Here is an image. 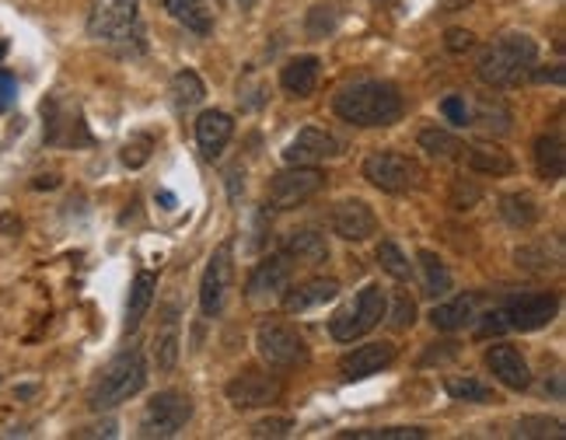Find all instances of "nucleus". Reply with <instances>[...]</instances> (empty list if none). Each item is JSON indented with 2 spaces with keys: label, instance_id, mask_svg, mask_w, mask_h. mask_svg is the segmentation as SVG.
I'll return each mask as SVG.
<instances>
[{
  "label": "nucleus",
  "instance_id": "13",
  "mask_svg": "<svg viewBox=\"0 0 566 440\" xmlns=\"http://www.w3.org/2000/svg\"><path fill=\"white\" fill-rule=\"evenodd\" d=\"M339 154H343V144L329 134V129L308 126L287 144V150H283V161H287V165H318V161L339 158Z\"/></svg>",
  "mask_w": 566,
  "mask_h": 440
},
{
  "label": "nucleus",
  "instance_id": "19",
  "mask_svg": "<svg viewBox=\"0 0 566 440\" xmlns=\"http://www.w3.org/2000/svg\"><path fill=\"white\" fill-rule=\"evenodd\" d=\"M231 134H234V123H231L228 113H217V108H210V113H203L200 119H196V144H200L203 158H210V161L228 147Z\"/></svg>",
  "mask_w": 566,
  "mask_h": 440
},
{
  "label": "nucleus",
  "instance_id": "36",
  "mask_svg": "<svg viewBox=\"0 0 566 440\" xmlns=\"http://www.w3.org/2000/svg\"><path fill=\"white\" fill-rule=\"evenodd\" d=\"M343 437H357V440H423L427 430H420V427H385V430H350Z\"/></svg>",
  "mask_w": 566,
  "mask_h": 440
},
{
  "label": "nucleus",
  "instance_id": "15",
  "mask_svg": "<svg viewBox=\"0 0 566 440\" xmlns=\"http://www.w3.org/2000/svg\"><path fill=\"white\" fill-rule=\"evenodd\" d=\"M486 367L493 370V378L511 388V391H525L532 385V370H528V360L521 357V349L500 343V346H490L486 349Z\"/></svg>",
  "mask_w": 566,
  "mask_h": 440
},
{
  "label": "nucleus",
  "instance_id": "31",
  "mask_svg": "<svg viewBox=\"0 0 566 440\" xmlns=\"http://www.w3.org/2000/svg\"><path fill=\"white\" fill-rule=\"evenodd\" d=\"M420 273H423V294L427 297H444L451 291V273L433 252H420Z\"/></svg>",
  "mask_w": 566,
  "mask_h": 440
},
{
  "label": "nucleus",
  "instance_id": "47",
  "mask_svg": "<svg viewBox=\"0 0 566 440\" xmlns=\"http://www.w3.org/2000/svg\"><path fill=\"white\" fill-rule=\"evenodd\" d=\"M21 224H18V220L14 217H0V231H18Z\"/></svg>",
  "mask_w": 566,
  "mask_h": 440
},
{
  "label": "nucleus",
  "instance_id": "45",
  "mask_svg": "<svg viewBox=\"0 0 566 440\" xmlns=\"http://www.w3.org/2000/svg\"><path fill=\"white\" fill-rule=\"evenodd\" d=\"M77 437H116V423H105V427H92V430H81Z\"/></svg>",
  "mask_w": 566,
  "mask_h": 440
},
{
  "label": "nucleus",
  "instance_id": "28",
  "mask_svg": "<svg viewBox=\"0 0 566 440\" xmlns=\"http://www.w3.org/2000/svg\"><path fill=\"white\" fill-rule=\"evenodd\" d=\"M203 95H207V87H203V81L196 71H179L176 77H171V105H176L179 113L196 108L203 102Z\"/></svg>",
  "mask_w": 566,
  "mask_h": 440
},
{
  "label": "nucleus",
  "instance_id": "5",
  "mask_svg": "<svg viewBox=\"0 0 566 440\" xmlns=\"http://www.w3.org/2000/svg\"><path fill=\"white\" fill-rule=\"evenodd\" d=\"M364 179L381 192H409L423 186V168L409 154L399 150H375L364 161Z\"/></svg>",
  "mask_w": 566,
  "mask_h": 440
},
{
  "label": "nucleus",
  "instance_id": "46",
  "mask_svg": "<svg viewBox=\"0 0 566 440\" xmlns=\"http://www.w3.org/2000/svg\"><path fill=\"white\" fill-rule=\"evenodd\" d=\"M158 203H161L165 210H176V203H179V200H176V192L161 189V192H158Z\"/></svg>",
  "mask_w": 566,
  "mask_h": 440
},
{
  "label": "nucleus",
  "instance_id": "27",
  "mask_svg": "<svg viewBox=\"0 0 566 440\" xmlns=\"http://www.w3.org/2000/svg\"><path fill=\"white\" fill-rule=\"evenodd\" d=\"M155 291H158V276L155 273H137L134 280V291H129V304H126V333H134V328L144 322L150 301H155Z\"/></svg>",
  "mask_w": 566,
  "mask_h": 440
},
{
  "label": "nucleus",
  "instance_id": "12",
  "mask_svg": "<svg viewBox=\"0 0 566 440\" xmlns=\"http://www.w3.org/2000/svg\"><path fill=\"white\" fill-rule=\"evenodd\" d=\"M228 399L234 409H263V406H273L280 395H283V385L273 378V374H263V370H242L238 378L228 381Z\"/></svg>",
  "mask_w": 566,
  "mask_h": 440
},
{
  "label": "nucleus",
  "instance_id": "34",
  "mask_svg": "<svg viewBox=\"0 0 566 440\" xmlns=\"http://www.w3.org/2000/svg\"><path fill=\"white\" fill-rule=\"evenodd\" d=\"M378 262H381V270H385L391 280H399V283L412 276L409 259L402 255V249L396 245V241H381V245H378Z\"/></svg>",
  "mask_w": 566,
  "mask_h": 440
},
{
  "label": "nucleus",
  "instance_id": "29",
  "mask_svg": "<svg viewBox=\"0 0 566 440\" xmlns=\"http://www.w3.org/2000/svg\"><path fill=\"white\" fill-rule=\"evenodd\" d=\"M500 213H504V220L511 228H532L538 220V207L528 192H511L500 200Z\"/></svg>",
  "mask_w": 566,
  "mask_h": 440
},
{
  "label": "nucleus",
  "instance_id": "4",
  "mask_svg": "<svg viewBox=\"0 0 566 440\" xmlns=\"http://www.w3.org/2000/svg\"><path fill=\"white\" fill-rule=\"evenodd\" d=\"M385 312H388V297H385V291L381 287H364L360 294H357V301L354 304H346V307H339L336 312V318H333V339H339V343H354V339H360V336H367L371 328H378L381 325V318H385Z\"/></svg>",
  "mask_w": 566,
  "mask_h": 440
},
{
  "label": "nucleus",
  "instance_id": "32",
  "mask_svg": "<svg viewBox=\"0 0 566 440\" xmlns=\"http://www.w3.org/2000/svg\"><path fill=\"white\" fill-rule=\"evenodd\" d=\"M469 123H479L483 129H496V134H507L511 129V113H507V105L500 102V98H479V113L469 116Z\"/></svg>",
  "mask_w": 566,
  "mask_h": 440
},
{
  "label": "nucleus",
  "instance_id": "22",
  "mask_svg": "<svg viewBox=\"0 0 566 440\" xmlns=\"http://www.w3.org/2000/svg\"><path fill=\"white\" fill-rule=\"evenodd\" d=\"M472 171L479 175H511L514 171V161L507 150L500 147H490V144H472V147H462V158Z\"/></svg>",
  "mask_w": 566,
  "mask_h": 440
},
{
  "label": "nucleus",
  "instance_id": "20",
  "mask_svg": "<svg viewBox=\"0 0 566 440\" xmlns=\"http://www.w3.org/2000/svg\"><path fill=\"white\" fill-rule=\"evenodd\" d=\"M179 346H182V328H179V307L168 304L165 307V318L155 333V360H158V370H176L179 364Z\"/></svg>",
  "mask_w": 566,
  "mask_h": 440
},
{
  "label": "nucleus",
  "instance_id": "26",
  "mask_svg": "<svg viewBox=\"0 0 566 440\" xmlns=\"http://www.w3.org/2000/svg\"><path fill=\"white\" fill-rule=\"evenodd\" d=\"M161 8L179 21V25H186L189 32H200L207 35L213 29V18H210V8L203 4V0H161Z\"/></svg>",
  "mask_w": 566,
  "mask_h": 440
},
{
  "label": "nucleus",
  "instance_id": "41",
  "mask_svg": "<svg viewBox=\"0 0 566 440\" xmlns=\"http://www.w3.org/2000/svg\"><path fill=\"white\" fill-rule=\"evenodd\" d=\"M444 116L454 123V126H469V105H465V98H459V95H451V98H444Z\"/></svg>",
  "mask_w": 566,
  "mask_h": 440
},
{
  "label": "nucleus",
  "instance_id": "40",
  "mask_svg": "<svg viewBox=\"0 0 566 440\" xmlns=\"http://www.w3.org/2000/svg\"><path fill=\"white\" fill-rule=\"evenodd\" d=\"M294 430L291 420H283V416H273V420H259L252 427V437H287Z\"/></svg>",
  "mask_w": 566,
  "mask_h": 440
},
{
  "label": "nucleus",
  "instance_id": "50",
  "mask_svg": "<svg viewBox=\"0 0 566 440\" xmlns=\"http://www.w3.org/2000/svg\"><path fill=\"white\" fill-rule=\"evenodd\" d=\"M8 56V42L4 39H0V60H4Z\"/></svg>",
  "mask_w": 566,
  "mask_h": 440
},
{
  "label": "nucleus",
  "instance_id": "14",
  "mask_svg": "<svg viewBox=\"0 0 566 440\" xmlns=\"http://www.w3.org/2000/svg\"><path fill=\"white\" fill-rule=\"evenodd\" d=\"M294 276V259L287 252H276L266 262H259V270L249 280V301H273L287 291V283Z\"/></svg>",
  "mask_w": 566,
  "mask_h": 440
},
{
  "label": "nucleus",
  "instance_id": "49",
  "mask_svg": "<svg viewBox=\"0 0 566 440\" xmlns=\"http://www.w3.org/2000/svg\"><path fill=\"white\" fill-rule=\"evenodd\" d=\"M259 4V0H238V8H242V11H252Z\"/></svg>",
  "mask_w": 566,
  "mask_h": 440
},
{
  "label": "nucleus",
  "instance_id": "9",
  "mask_svg": "<svg viewBox=\"0 0 566 440\" xmlns=\"http://www.w3.org/2000/svg\"><path fill=\"white\" fill-rule=\"evenodd\" d=\"M137 29V0H92L88 35L102 42H119Z\"/></svg>",
  "mask_w": 566,
  "mask_h": 440
},
{
  "label": "nucleus",
  "instance_id": "1",
  "mask_svg": "<svg viewBox=\"0 0 566 440\" xmlns=\"http://www.w3.org/2000/svg\"><path fill=\"white\" fill-rule=\"evenodd\" d=\"M402 108L406 102L399 95V87L388 81H357L336 95V116L364 129L399 123Z\"/></svg>",
  "mask_w": 566,
  "mask_h": 440
},
{
  "label": "nucleus",
  "instance_id": "38",
  "mask_svg": "<svg viewBox=\"0 0 566 440\" xmlns=\"http://www.w3.org/2000/svg\"><path fill=\"white\" fill-rule=\"evenodd\" d=\"M150 137H134V140H126V147H123V165L126 168H140V165H147V158H150Z\"/></svg>",
  "mask_w": 566,
  "mask_h": 440
},
{
  "label": "nucleus",
  "instance_id": "17",
  "mask_svg": "<svg viewBox=\"0 0 566 440\" xmlns=\"http://www.w3.org/2000/svg\"><path fill=\"white\" fill-rule=\"evenodd\" d=\"M333 231L346 241H367L378 231V217L364 200H343L333 210Z\"/></svg>",
  "mask_w": 566,
  "mask_h": 440
},
{
  "label": "nucleus",
  "instance_id": "16",
  "mask_svg": "<svg viewBox=\"0 0 566 440\" xmlns=\"http://www.w3.org/2000/svg\"><path fill=\"white\" fill-rule=\"evenodd\" d=\"M391 360H396V346L391 343H367L339 360V374H343V381H360V378H371V374L385 370Z\"/></svg>",
  "mask_w": 566,
  "mask_h": 440
},
{
  "label": "nucleus",
  "instance_id": "6",
  "mask_svg": "<svg viewBox=\"0 0 566 440\" xmlns=\"http://www.w3.org/2000/svg\"><path fill=\"white\" fill-rule=\"evenodd\" d=\"M255 349L270 367L291 370L308 364V346H304L301 333L287 322H263L255 328Z\"/></svg>",
  "mask_w": 566,
  "mask_h": 440
},
{
  "label": "nucleus",
  "instance_id": "7",
  "mask_svg": "<svg viewBox=\"0 0 566 440\" xmlns=\"http://www.w3.org/2000/svg\"><path fill=\"white\" fill-rule=\"evenodd\" d=\"M322 189H325V175L315 165H291L270 179L266 200L273 210H294L301 203H308Z\"/></svg>",
  "mask_w": 566,
  "mask_h": 440
},
{
  "label": "nucleus",
  "instance_id": "39",
  "mask_svg": "<svg viewBox=\"0 0 566 440\" xmlns=\"http://www.w3.org/2000/svg\"><path fill=\"white\" fill-rule=\"evenodd\" d=\"M412 322H417V304H412L409 294H399L396 307H391V325H396V328H409Z\"/></svg>",
  "mask_w": 566,
  "mask_h": 440
},
{
  "label": "nucleus",
  "instance_id": "24",
  "mask_svg": "<svg viewBox=\"0 0 566 440\" xmlns=\"http://www.w3.org/2000/svg\"><path fill=\"white\" fill-rule=\"evenodd\" d=\"M283 252H287L297 266H318V262L329 259V241H325L322 231H312V228L308 231H294Z\"/></svg>",
  "mask_w": 566,
  "mask_h": 440
},
{
  "label": "nucleus",
  "instance_id": "37",
  "mask_svg": "<svg viewBox=\"0 0 566 440\" xmlns=\"http://www.w3.org/2000/svg\"><path fill=\"white\" fill-rule=\"evenodd\" d=\"M336 29V11L333 8H312L308 11V35L312 39H325V35H329Z\"/></svg>",
  "mask_w": 566,
  "mask_h": 440
},
{
  "label": "nucleus",
  "instance_id": "21",
  "mask_svg": "<svg viewBox=\"0 0 566 440\" xmlns=\"http://www.w3.org/2000/svg\"><path fill=\"white\" fill-rule=\"evenodd\" d=\"M318 71H322L318 56H297V60H291L287 67L280 71L283 92L294 95V98H308L315 92V84H318Z\"/></svg>",
  "mask_w": 566,
  "mask_h": 440
},
{
  "label": "nucleus",
  "instance_id": "33",
  "mask_svg": "<svg viewBox=\"0 0 566 440\" xmlns=\"http://www.w3.org/2000/svg\"><path fill=\"white\" fill-rule=\"evenodd\" d=\"M444 388L451 399H459V402H493V388L479 378H451Z\"/></svg>",
  "mask_w": 566,
  "mask_h": 440
},
{
  "label": "nucleus",
  "instance_id": "3",
  "mask_svg": "<svg viewBox=\"0 0 566 440\" xmlns=\"http://www.w3.org/2000/svg\"><path fill=\"white\" fill-rule=\"evenodd\" d=\"M147 385V364L140 349H123L119 357L108 360V367L98 374V381L88 395V406L95 412L102 409H116L123 402H129L134 395H140Z\"/></svg>",
  "mask_w": 566,
  "mask_h": 440
},
{
  "label": "nucleus",
  "instance_id": "18",
  "mask_svg": "<svg viewBox=\"0 0 566 440\" xmlns=\"http://www.w3.org/2000/svg\"><path fill=\"white\" fill-rule=\"evenodd\" d=\"M339 297V280L333 276H318L308 283H297V287H287V297H283V312L287 315H304L312 307H322Z\"/></svg>",
  "mask_w": 566,
  "mask_h": 440
},
{
  "label": "nucleus",
  "instance_id": "35",
  "mask_svg": "<svg viewBox=\"0 0 566 440\" xmlns=\"http://www.w3.org/2000/svg\"><path fill=\"white\" fill-rule=\"evenodd\" d=\"M514 437H542V440H549V437H563V423L559 420H549V416H525L517 427H514Z\"/></svg>",
  "mask_w": 566,
  "mask_h": 440
},
{
  "label": "nucleus",
  "instance_id": "10",
  "mask_svg": "<svg viewBox=\"0 0 566 440\" xmlns=\"http://www.w3.org/2000/svg\"><path fill=\"white\" fill-rule=\"evenodd\" d=\"M504 322H507V333H535V328H546L556 312H559V297L556 294H521L511 297L504 307Z\"/></svg>",
  "mask_w": 566,
  "mask_h": 440
},
{
  "label": "nucleus",
  "instance_id": "44",
  "mask_svg": "<svg viewBox=\"0 0 566 440\" xmlns=\"http://www.w3.org/2000/svg\"><path fill=\"white\" fill-rule=\"evenodd\" d=\"M475 46V35L472 32H465V29H451L448 32V50L451 53H465V50H472Z\"/></svg>",
  "mask_w": 566,
  "mask_h": 440
},
{
  "label": "nucleus",
  "instance_id": "25",
  "mask_svg": "<svg viewBox=\"0 0 566 440\" xmlns=\"http://www.w3.org/2000/svg\"><path fill=\"white\" fill-rule=\"evenodd\" d=\"M475 294H462V297H454L448 304H438L430 312V322L433 328H441V333H454V328H465L472 318H475Z\"/></svg>",
  "mask_w": 566,
  "mask_h": 440
},
{
  "label": "nucleus",
  "instance_id": "23",
  "mask_svg": "<svg viewBox=\"0 0 566 440\" xmlns=\"http://www.w3.org/2000/svg\"><path fill=\"white\" fill-rule=\"evenodd\" d=\"M535 171L542 182H559L566 171V150L556 134H546L535 140Z\"/></svg>",
  "mask_w": 566,
  "mask_h": 440
},
{
  "label": "nucleus",
  "instance_id": "43",
  "mask_svg": "<svg viewBox=\"0 0 566 440\" xmlns=\"http://www.w3.org/2000/svg\"><path fill=\"white\" fill-rule=\"evenodd\" d=\"M475 200H479V189H475V186L465 189L462 182H454V192H451V207H454V210H469Z\"/></svg>",
  "mask_w": 566,
  "mask_h": 440
},
{
  "label": "nucleus",
  "instance_id": "8",
  "mask_svg": "<svg viewBox=\"0 0 566 440\" xmlns=\"http://www.w3.org/2000/svg\"><path fill=\"white\" fill-rule=\"evenodd\" d=\"M192 420V402L182 391H161L140 416V437H176Z\"/></svg>",
  "mask_w": 566,
  "mask_h": 440
},
{
  "label": "nucleus",
  "instance_id": "30",
  "mask_svg": "<svg viewBox=\"0 0 566 440\" xmlns=\"http://www.w3.org/2000/svg\"><path fill=\"white\" fill-rule=\"evenodd\" d=\"M420 147L430 154V158H438V161H459L465 144L459 137H451L448 129H423V134H420Z\"/></svg>",
  "mask_w": 566,
  "mask_h": 440
},
{
  "label": "nucleus",
  "instance_id": "42",
  "mask_svg": "<svg viewBox=\"0 0 566 440\" xmlns=\"http://www.w3.org/2000/svg\"><path fill=\"white\" fill-rule=\"evenodd\" d=\"M18 98V81L11 71H0V113H8Z\"/></svg>",
  "mask_w": 566,
  "mask_h": 440
},
{
  "label": "nucleus",
  "instance_id": "2",
  "mask_svg": "<svg viewBox=\"0 0 566 440\" xmlns=\"http://www.w3.org/2000/svg\"><path fill=\"white\" fill-rule=\"evenodd\" d=\"M535 56H538V46H535L532 35H525V32L500 35L483 50V56H479V81L490 84V87L517 84L528 74Z\"/></svg>",
  "mask_w": 566,
  "mask_h": 440
},
{
  "label": "nucleus",
  "instance_id": "48",
  "mask_svg": "<svg viewBox=\"0 0 566 440\" xmlns=\"http://www.w3.org/2000/svg\"><path fill=\"white\" fill-rule=\"evenodd\" d=\"M53 186H56L53 175H46V179H35V189H53Z\"/></svg>",
  "mask_w": 566,
  "mask_h": 440
},
{
  "label": "nucleus",
  "instance_id": "11",
  "mask_svg": "<svg viewBox=\"0 0 566 440\" xmlns=\"http://www.w3.org/2000/svg\"><path fill=\"white\" fill-rule=\"evenodd\" d=\"M234 280V262H231V245H221L203 270V283H200V307L207 318H217L228 304V291Z\"/></svg>",
  "mask_w": 566,
  "mask_h": 440
}]
</instances>
